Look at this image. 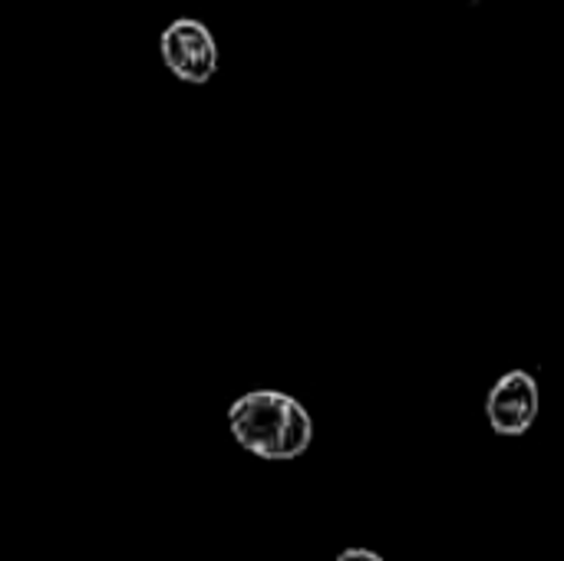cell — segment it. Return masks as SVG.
<instances>
[{"mask_svg": "<svg viewBox=\"0 0 564 561\" xmlns=\"http://www.w3.org/2000/svg\"><path fill=\"white\" fill-rule=\"evenodd\" d=\"M228 427L238 446L261 460H297L314 436L307 410L278 390H251L238 397L228 410Z\"/></svg>", "mask_w": 564, "mask_h": 561, "instance_id": "cell-1", "label": "cell"}, {"mask_svg": "<svg viewBox=\"0 0 564 561\" xmlns=\"http://www.w3.org/2000/svg\"><path fill=\"white\" fill-rule=\"evenodd\" d=\"M159 50H162L165 66L182 83L202 86L218 73V40L202 20H192V17L172 20L162 30Z\"/></svg>", "mask_w": 564, "mask_h": 561, "instance_id": "cell-2", "label": "cell"}, {"mask_svg": "<svg viewBox=\"0 0 564 561\" xmlns=\"http://www.w3.org/2000/svg\"><path fill=\"white\" fill-rule=\"evenodd\" d=\"M539 403L542 400H539L535 377L525 370H512L492 387V393L486 400V413L499 436H522L535 423Z\"/></svg>", "mask_w": 564, "mask_h": 561, "instance_id": "cell-3", "label": "cell"}, {"mask_svg": "<svg viewBox=\"0 0 564 561\" xmlns=\"http://www.w3.org/2000/svg\"><path fill=\"white\" fill-rule=\"evenodd\" d=\"M334 561H383L380 555H373V552H367V549H347L344 555H337Z\"/></svg>", "mask_w": 564, "mask_h": 561, "instance_id": "cell-4", "label": "cell"}, {"mask_svg": "<svg viewBox=\"0 0 564 561\" xmlns=\"http://www.w3.org/2000/svg\"><path fill=\"white\" fill-rule=\"evenodd\" d=\"M469 3H482V0H469Z\"/></svg>", "mask_w": 564, "mask_h": 561, "instance_id": "cell-5", "label": "cell"}]
</instances>
